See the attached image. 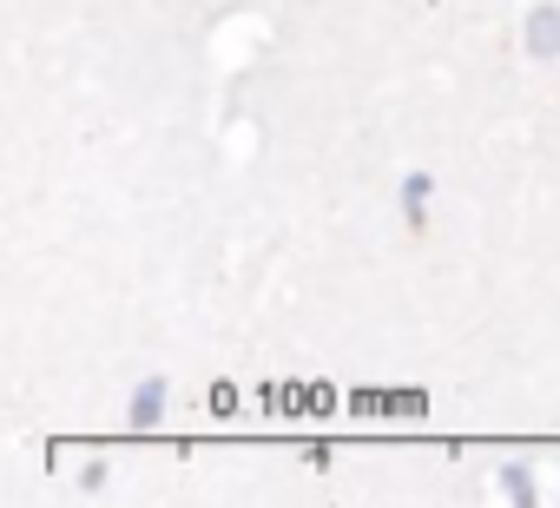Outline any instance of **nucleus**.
Returning a JSON list of instances; mask_svg holds the SVG:
<instances>
[{
	"instance_id": "1",
	"label": "nucleus",
	"mask_w": 560,
	"mask_h": 508,
	"mask_svg": "<svg viewBox=\"0 0 560 508\" xmlns=\"http://www.w3.org/2000/svg\"><path fill=\"white\" fill-rule=\"evenodd\" d=\"M527 54L534 60H553L560 54V8H527Z\"/></svg>"
},
{
	"instance_id": "2",
	"label": "nucleus",
	"mask_w": 560,
	"mask_h": 508,
	"mask_svg": "<svg viewBox=\"0 0 560 508\" xmlns=\"http://www.w3.org/2000/svg\"><path fill=\"white\" fill-rule=\"evenodd\" d=\"M159 416H165V383H159V377H145V383L132 390V429H152Z\"/></svg>"
},
{
	"instance_id": "3",
	"label": "nucleus",
	"mask_w": 560,
	"mask_h": 508,
	"mask_svg": "<svg viewBox=\"0 0 560 508\" xmlns=\"http://www.w3.org/2000/svg\"><path fill=\"white\" fill-rule=\"evenodd\" d=\"M501 488H508L514 501H534V475H527L521 462H508V469H501Z\"/></svg>"
},
{
	"instance_id": "4",
	"label": "nucleus",
	"mask_w": 560,
	"mask_h": 508,
	"mask_svg": "<svg viewBox=\"0 0 560 508\" xmlns=\"http://www.w3.org/2000/svg\"><path fill=\"white\" fill-rule=\"evenodd\" d=\"M422 198H429V178H422V172H409V178H402V211H409V218H422Z\"/></svg>"
}]
</instances>
